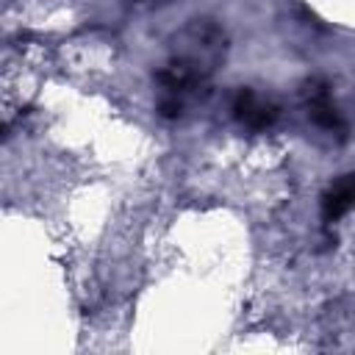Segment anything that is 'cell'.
Here are the masks:
<instances>
[{
	"label": "cell",
	"instance_id": "cell-3",
	"mask_svg": "<svg viewBox=\"0 0 355 355\" xmlns=\"http://www.w3.org/2000/svg\"><path fill=\"white\" fill-rule=\"evenodd\" d=\"M136 3H147V6H161V3H169V0H136Z\"/></svg>",
	"mask_w": 355,
	"mask_h": 355
},
{
	"label": "cell",
	"instance_id": "cell-2",
	"mask_svg": "<svg viewBox=\"0 0 355 355\" xmlns=\"http://www.w3.org/2000/svg\"><path fill=\"white\" fill-rule=\"evenodd\" d=\"M355 202V175L341 178L324 197V216H341Z\"/></svg>",
	"mask_w": 355,
	"mask_h": 355
},
{
	"label": "cell",
	"instance_id": "cell-1",
	"mask_svg": "<svg viewBox=\"0 0 355 355\" xmlns=\"http://www.w3.org/2000/svg\"><path fill=\"white\" fill-rule=\"evenodd\" d=\"M233 108H236V116H239L244 125H250V128H266V125L277 116L275 105L258 100L252 92H241Z\"/></svg>",
	"mask_w": 355,
	"mask_h": 355
}]
</instances>
